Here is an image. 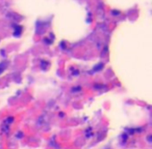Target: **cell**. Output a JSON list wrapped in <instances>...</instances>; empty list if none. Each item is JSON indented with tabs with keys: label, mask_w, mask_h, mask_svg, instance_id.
<instances>
[{
	"label": "cell",
	"mask_w": 152,
	"mask_h": 149,
	"mask_svg": "<svg viewBox=\"0 0 152 149\" xmlns=\"http://www.w3.org/2000/svg\"><path fill=\"white\" fill-rule=\"evenodd\" d=\"M6 62H2V63H0V74L3 72V70H5V67H6Z\"/></svg>",
	"instance_id": "cell-1"
},
{
	"label": "cell",
	"mask_w": 152,
	"mask_h": 149,
	"mask_svg": "<svg viewBox=\"0 0 152 149\" xmlns=\"http://www.w3.org/2000/svg\"><path fill=\"white\" fill-rule=\"evenodd\" d=\"M102 67H103V64H102V63L98 64V65H96V67L94 68V72H97V70H102Z\"/></svg>",
	"instance_id": "cell-2"
},
{
	"label": "cell",
	"mask_w": 152,
	"mask_h": 149,
	"mask_svg": "<svg viewBox=\"0 0 152 149\" xmlns=\"http://www.w3.org/2000/svg\"><path fill=\"white\" fill-rule=\"evenodd\" d=\"M16 30H15V35H18V34H20L21 32V28H19L18 26H15Z\"/></svg>",
	"instance_id": "cell-3"
},
{
	"label": "cell",
	"mask_w": 152,
	"mask_h": 149,
	"mask_svg": "<svg viewBox=\"0 0 152 149\" xmlns=\"http://www.w3.org/2000/svg\"><path fill=\"white\" fill-rule=\"evenodd\" d=\"M17 137H18V138H22V137H23V134H22V133H20V134H18V135H17Z\"/></svg>",
	"instance_id": "cell-4"
},
{
	"label": "cell",
	"mask_w": 152,
	"mask_h": 149,
	"mask_svg": "<svg viewBox=\"0 0 152 149\" xmlns=\"http://www.w3.org/2000/svg\"><path fill=\"white\" fill-rule=\"evenodd\" d=\"M148 142H151V136L148 137Z\"/></svg>",
	"instance_id": "cell-5"
}]
</instances>
